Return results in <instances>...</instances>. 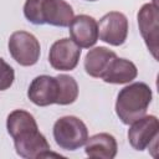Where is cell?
Here are the masks:
<instances>
[{"instance_id": "6da1fadb", "label": "cell", "mask_w": 159, "mask_h": 159, "mask_svg": "<svg viewBox=\"0 0 159 159\" xmlns=\"http://www.w3.org/2000/svg\"><path fill=\"white\" fill-rule=\"evenodd\" d=\"M6 128L14 139L16 153L27 159L46 158L50 155L58 157L51 153L50 144L43 134L39 132L37 123L32 114L22 109H15L7 116Z\"/></svg>"}, {"instance_id": "5bb4252c", "label": "cell", "mask_w": 159, "mask_h": 159, "mask_svg": "<svg viewBox=\"0 0 159 159\" xmlns=\"http://www.w3.org/2000/svg\"><path fill=\"white\" fill-rule=\"evenodd\" d=\"M137 75H138V70L132 61L116 57L101 78L107 83L123 84L133 81L137 77Z\"/></svg>"}, {"instance_id": "30bf717a", "label": "cell", "mask_w": 159, "mask_h": 159, "mask_svg": "<svg viewBox=\"0 0 159 159\" xmlns=\"http://www.w3.org/2000/svg\"><path fill=\"white\" fill-rule=\"evenodd\" d=\"M27 97L34 104L40 107L56 103L58 98L57 78L47 75L37 76L29 87Z\"/></svg>"}, {"instance_id": "9c48e42d", "label": "cell", "mask_w": 159, "mask_h": 159, "mask_svg": "<svg viewBox=\"0 0 159 159\" xmlns=\"http://www.w3.org/2000/svg\"><path fill=\"white\" fill-rule=\"evenodd\" d=\"M158 6L155 2L144 4L138 12V26L142 37L153 57L158 60Z\"/></svg>"}, {"instance_id": "2e32d148", "label": "cell", "mask_w": 159, "mask_h": 159, "mask_svg": "<svg viewBox=\"0 0 159 159\" xmlns=\"http://www.w3.org/2000/svg\"><path fill=\"white\" fill-rule=\"evenodd\" d=\"M15 78V72L14 68L6 63L2 58H0V91L7 89Z\"/></svg>"}, {"instance_id": "3957f363", "label": "cell", "mask_w": 159, "mask_h": 159, "mask_svg": "<svg viewBox=\"0 0 159 159\" xmlns=\"http://www.w3.org/2000/svg\"><path fill=\"white\" fill-rule=\"evenodd\" d=\"M24 15L31 24L60 27L68 26L75 17L72 7L63 0H26Z\"/></svg>"}, {"instance_id": "8992f818", "label": "cell", "mask_w": 159, "mask_h": 159, "mask_svg": "<svg viewBox=\"0 0 159 159\" xmlns=\"http://www.w3.org/2000/svg\"><path fill=\"white\" fill-rule=\"evenodd\" d=\"M127 35L128 20L124 14L111 11L99 20L98 36L102 41L112 46H120L127 40Z\"/></svg>"}, {"instance_id": "7a4b0ae2", "label": "cell", "mask_w": 159, "mask_h": 159, "mask_svg": "<svg viewBox=\"0 0 159 159\" xmlns=\"http://www.w3.org/2000/svg\"><path fill=\"white\" fill-rule=\"evenodd\" d=\"M152 102V89L144 82H135L120 89L116 102V113L124 124L145 116Z\"/></svg>"}, {"instance_id": "5b68a950", "label": "cell", "mask_w": 159, "mask_h": 159, "mask_svg": "<svg viewBox=\"0 0 159 159\" xmlns=\"http://www.w3.org/2000/svg\"><path fill=\"white\" fill-rule=\"evenodd\" d=\"M9 52L21 66H32L40 58V42L26 31H15L9 39Z\"/></svg>"}, {"instance_id": "e0dca14e", "label": "cell", "mask_w": 159, "mask_h": 159, "mask_svg": "<svg viewBox=\"0 0 159 159\" xmlns=\"http://www.w3.org/2000/svg\"><path fill=\"white\" fill-rule=\"evenodd\" d=\"M87 1H96V0H87Z\"/></svg>"}, {"instance_id": "ba28073f", "label": "cell", "mask_w": 159, "mask_h": 159, "mask_svg": "<svg viewBox=\"0 0 159 159\" xmlns=\"http://www.w3.org/2000/svg\"><path fill=\"white\" fill-rule=\"evenodd\" d=\"M81 56V47L77 46L72 39H61L52 43L48 53L50 65L58 71L73 70Z\"/></svg>"}, {"instance_id": "277c9868", "label": "cell", "mask_w": 159, "mask_h": 159, "mask_svg": "<svg viewBox=\"0 0 159 159\" xmlns=\"http://www.w3.org/2000/svg\"><path fill=\"white\" fill-rule=\"evenodd\" d=\"M53 138L60 148L65 150H76L88 139V130L80 118L66 116L55 122Z\"/></svg>"}, {"instance_id": "8fae6325", "label": "cell", "mask_w": 159, "mask_h": 159, "mask_svg": "<svg viewBox=\"0 0 159 159\" xmlns=\"http://www.w3.org/2000/svg\"><path fill=\"white\" fill-rule=\"evenodd\" d=\"M70 26V35L72 41L83 48H89L98 40V24L88 15H78L72 19Z\"/></svg>"}, {"instance_id": "4fadbf2b", "label": "cell", "mask_w": 159, "mask_h": 159, "mask_svg": "<svg viewBox=\"0 0 159 159\" xmlns=\"http://www.w3.org/2000/svg\"><path fill=\"white\" fill-rule=\"evenodd\" d=\"M116 57V52L107 47H94L89 50L84 57V70L91 77L101 78Z\"/></svg>"}, {"instance_id": "9a60e30c", "label": "cell", "mask_w": 159, "mask_h": 159, "mask_svg": "<svg viewBox=\"0 0 159 159\" xmlns=\"http://www.w3.org/2000/svg\"><path fill=\"white\" fill-rule=\"evenodd\" d=\"M58 82V98L57 104H71L73 103L78 97V84L76 80L68 75H58L57 77Z\"/></svg>"}, {"instance_id": "7c38bea8", "label": "cell", "mask_w": 159, "mask_h": 159, "mask_svg": "<svg viewBox=\"0 0 159 159\" xmlns=\"http://www.w3.org/2000/svg\"><path fill=\"white\" fill-rule=\"evenodd\" d=\"M86 154L94 159H113L118 145L116 138L109 133H99L86 140Z\"/></svg>"}, {"instance_id": "52a82bcc", "label": "cell", "mask_w": 159, "mask_h": 159, "mask_svg": "<svg viewBox=\"0 0 159 159\" xmlns=\"http://www.w3.org/2000/svg\"><path fill=\"white\" fill-rule=\"evenodd\" d=\"M159 123L155 116H143L134 120L128 130L129 144L135 150H144L152 143H157Z\"/></svg>"}]
</instances>
